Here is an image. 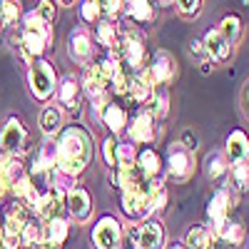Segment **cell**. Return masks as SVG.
<instances>
[{
	"label": "cell",
	"instance_id": "8",
	"mask_svg": "<svg viewBox=\"0 0 249 249\" xmlns=\"http://www.w3.org/2000/svg\"><path fill=\"white\" fill-rule=\"evenodd\" d=\"M237 192H234V187H230V184H224V187H219V190L214 192V197L210 199V204H207V217H210V222L212 224H217V222H222L224 217H230V212H232V207H237Z\"/></svg>",
	"mask_w": 249,
	"mask_h": 249
},
{
	"label": "cell",
	"instance_id": "21",
	"mask_svg": "<svg viewBox=\"0 0 249 249\" xmlns=\"http://www.w3.org/2000/svg\"><path fill=\"white\" fill-rule=\"evenodd\" d=\"M68 237V224L62 222L60 217L48 219V224L43 227V244L45 247H60Z\"/></svg>",
	"mask_w": 249,
	"mask_h": 249
},
{
	"label": "cell",
	"instance_id": "6",
	"mask_svg": "<svg viewBox=\"0 0 249 249\" xmlns=\"http://www.w3.org/2000/svg\"><path fill=\"white\" fill-rule=\"evenodd\" d=\"M30 90L37 100H48L55 90V72L50 62L45 60H33L30 62Z\"/></svg>",
	"mask_w": 249,
	"mask_h": 249
},
{
	"label": "cell",
	"instance_id": "40",
	"mask_svg": "<svg viewBox=\"0 0 249 249\" xmlns=\"http://www.w3.org/2000/svg\"><path fill=\"white\" fill-rule=\"evenodd\" d=\"M97 3H100L102 13H105L107 18H115V15L122 10V3H124V0H97Z\"/></svg>",
	"mask_w": 249,
	"mask_h": 249
},
{
	"label": "cell",
	"instance_id": "33",
	"mask_svg": "<svg viewBox=\"0 0 249 249\" xmlns=\"http://www.w3.org/2000/svg\"><path fill=\"white\" fill-rule=\"evenodd\" d=\"M167 110H170V97H167V92H164V90L155 92V95L150 97V110H147V112H150L155 120H160V117L167 115Z\"/></svg>",
	"mask_w": 249,
	"mask_h": 249
},
{
	"label": "cell",
	"instance_id": "25",
	"mask_svg": "<svg viewBox=\"0 0 249 249\" xmlns=\"http://www.w3.org/2000/svg\"><path fill=\"white\" fill-rule=\"evenodd\" d=\"M227 172H230V164H227L224 152H212L207 157V177L210 179H224Z\"/></svg>",
	"mask_w": 249,
	"mask_h": 249
},
{
	"label": "cell",
	"instance_id": "4",
	"mask_svg": "<svg viewBox=\"0 0 249 249\" xmlns=\"http://www.w3.org/2000/svg\"><path fill=\"white\" fill-rule=\"evenodd\" d=\"M115 57L122 62V68H130V70L140 72L147 65V50H144L142 37L135 33H127L120 40V45L115 48Z\"/></svg>",
	"mask_w": 249,
	"mask_h": 249
},
{
	"label": "cell",
	"instance_id": "28",
	"mask_svg": "<svg viewBox=\"0 0 249 249\" xmlns=\"http://www.w3.org/2000/svg\"><path fill=\"white\" fill-rule=\"evenodd\" d=\"M97 43L100 45H105L110 50H115L120 45V37H117V28L115 23H110V20H105V23H100L97 25Z\"/></svg>",
	"mask_w": 249,
	"mask_h": 249
},
{
	"label": "cell",
	"instance_id": "45",
	"mask_svg": "<svg viewBox=\"0 0 249 249\" xmlns=\"http://www.w3.org/2000/svg\"><path fill=\"white\" fill-rule=\"evenodd\" d=\"M172 249H187V247H184V244H175Z\"/></svg>",
	"mask_w": 249,
	"mask_h": 249
},
{
	"label": "cell",
	"instance_id": "1",
	"mask_svg": "<svg viewBox=\"0 0 249 249\" xmlns=\"http://www.w3.org/2000/svg\"><path fill=\"white\" fill-rule=\"evenodd\" d=\"M90 155H92V147H90L88 132L80 127H70L62 132L57 142V170L75 177L88 167Z\"/></svg>",
	"mask_w": 249,
	"mask_h": 249
},
{
	"label": "cell",
	"instance_id": "10",
	"mask_svg": "<svg viewBox=\"0 0 249 249\" xmlns=\"http://www.w3.org/2000/svg\"><path fill=\"white\" fill-rule=\"evenodd\" d=\"M120 239H122V232H120V224L112 219V217H102L92 232V242L97 249H120Z\"/></svg>",
	"mask_w": 249,
	"mask_h": 249
},
{
	"label": "cell",
	"instance_id": "22",
	"mask_svg": "<svg viewBox=\"0 0 249 249\" xmlns=\"http://www.w3.org/2000/svg\"><path fill=\"white\" fill-rule=\"evenodd\" d=\"M122 10L127 13V18L137 20V23H150V20H152V5H150V0H124Z\"/></svg>",
	"mask_w": 249,
	"mask_h": 249
},
{
	"label": "cell",
	"instance_id": "37",
	"mask_svg": "<svg viewBox=\"0 0 249 249\" xmlns=\"http://www.w3.org/2000/svg\"><path fill=\"white\" fill-rule=\"evenodd\" d=\"M102 155H105V162L110 167H117V142L112 137L105 140V144H102Z\"/></svg>",
	"mask_w": 249,
	"mask_h": 249
},
{
	"label": "cell",
	"instance_id": "27",
	"mask_svg": "<svg viewBox=\"0 0 249 249\" xmlns=\"http://www.w3.org/2000/svg\"><path fill=\"white\" fill-rule=\"evenodd\" d=\"M219 33L227 37V43H230V45L239 43V37H242V20L237 15H227L222 20V25H219Z\"/></svg>",
	"mask_w": 249,
	"mask_h": 249
},
{
	"label": "cell",
	"instance_id": "12",
	"mask_svg": "<svg viewBox=\"0 0 249 249\" xmlns=\"http://www.w3.org/2000/svg\"><path fill=\"white\" fill-rule=\"evenodd\" d=\"M164 247V230L157 219H147L137 227V249H162Z\"/></svg>",
	"mask_w": 249,
	"mask_h": 249
},
{
	"label": "cell",
	"instance_id": "11",
	"mask_svg": "<svg viewBox=\"0 0 249 249\" xmlns=\"http://www.w3.org/2000/svg\"><path fill=\"white\" fill-rule=\"evenodd\" d=\"M68 53L70 57L77 62V65H90V57H92V37L85 28H77L70 33L68 40Z\"/></svg>",
	"mask_w": 249,
	"mask_h": 249
},
{
	"label": "cell",
	"instance_id": "7",
	"mask_svg": "<svg viewBox=\"0 0 249 249\" xmlns=\"http://www.w3.org/2000/svg\"><path fill=\"white\" fill-rule=\"evenodd\" d=\"M28 224V207L25 204H13L8 214H5V230H3V244L8 249H18L20 244V234H23Z\"/></svg>",
	"mask_w": 249,
	"mask_h": 249
},
{
	"label": "cell",
	"instance_id": "31",
	"mask_svg": "<svg viewBox=\"0 0 249 249\" xmlns=\"http://www.w3.org/2000/svg\"><path fill=\"white\" fill-rule=\"evenodd\" d=\"M184 247L187 249H210V230H204V227L190 230L187 239H184Z\"/></svg>",
	"mask_w": 249,
	"mask_h": 249
},
{
	"label": "cell",
	"instance_id": "20",
	"mask_svg": "<svg viewBox=\"0 0 249 249\" xmlns=\"http://www.w3.org/2000/svg\"><path fill=\"white\" fill-rule=\"evenodd\" d=\"M137 167L142 170L144 179H152V177H162V160L155 150H142L137 152Z\"/></svg>",
	"mask_w": 249,
	"mask_h": 249
},
{
	"label": "cell",
	"instance_id": "14",
	"mask_svg": "<svg viewBox=\"0 0 249 249\" xmlns=\"http://www.w3.org/2000/svg\"><path fill=\"white\" fill-rule=\"evenodd\" d=\"M62 199H65V192H62V190H50L45 195H40V199L35 204L37 217L45 219V222L48 219H55L60 214V210H62Z\"/></svg>",
	"mask_w": 249,
	"mask_h": 249
},
{
	"label": "cell",
	"instance_id": "15",
	"mask_svg": "<svg viewBox=\"0 0 249 249\" xmlns=\"http://www.w3.org/2000/svg\"><path fill=\"white\" fill-rule=\"evenodd\" d=\"M130 140L132 142H140V144H147V142L155 140V117L147 110L140 112L132 120V124H130Z\"/></svg>",
	"mask_w": 249,
	"mask_h": 249
},
{
	"label": "cell",
	"instance_id": "17",
	"mask_svg": "<svg viewBox=\"0 0 249 249\" xmlns=\"http://www.w3.org/2000/svg\"><path fill=\"white\" fill-rule=\"evenodd\" d=\"M204 48H207V55H210L214 62H224L232 53V45L227 43V37L219 33V30H210L204 37Z\"/></svg>",
	"mask_w": 249,
	"mask_h": 249
},
{
	"label": "cell",
	"instance_id": "43",
	"mask_svg": "<svg viewBox=\"0 0 249 249\" xmlns=\"http://www.w3.org/2000/svg\"><path fill=\"white\" fill-rule=\"evenodd\" d=\"M242 110H244V115L249 117V80H247V85H244V90H242Z\"/></svg>",
	"mask_w": 249,
	"mask_h": 249
},
{
	"label": "cell",
	"instance_id": "38",
	"mask_svg": "<svg viewBox=\"0 0 249 249\" xmlns=\"http://www.w3.org/2000/svg\"><path fill=\"white\" fill-rule=\"evenodd\" d=\"M35 13L43 18L45 23H53V20H55V5L50 3V0H40L37 8H35Z\"/></svg>",
	"mask_w": 249,
	"mask_h": 249
},
{
	"label": "cell",
	"instance_id": "23",
	"mask_svg": "<svg viewBox=\"0 0 249 249\" xmlns=\"http://www.w3.org/2000/svg\"><path fill=\"white\" fill-rule=\"evenodd\" d=\"M124 97L132 100V102H147L152 97V85L137 72V75L130 77V88H127V95Z\"/></svg>",
	"mask_w": 249,
	"mask_h": 249
},
{
	"label": "cell",
	"instance_id": "19",
	"mask_svg": "<svg viewBox=\"0 0 249 249\" xmlns=\"http://www.w3.org/2000/svg\"><path fill=\"white\" fill-rule=\"evenodd\" d=\"M227 157H230L232 162L249 160V140L242 130H234L230 137H227Z\"/></svg>",
	"mask_w": 249,
	"mask_h": 249
},
{
	"label": "cell",
	"instance_id": "48",
	"mask_svg": "<svg viewBox=\"0 0 249 249\" xmlns=\"http://www.w3.org/2000/svg\"><path fill=\"white\" fill-rule=\"evenodd\" d=\"M247 249H249V244H247Z\"/></svg>",
	"mask_w": 249,
	"mask_h": 249
},
{
	"label": "cell",
	"instance_id": "2",
	"mask_svg": "<svg viewBox=\"0 0 249 249\" xmlns=\"http://www.w3.org/2000/svg\"><path fill=\"white\" fill-rule=\"evenodd\" d=\"M53 33L50 25L40 18L35 10L23 15V30H20V50H23L25 60H33L37 55H43L45 48L50 45Z\"/></svg>",
	"mask_w": 249,
	"mask_h": 249
},
{
	"label": "cell",
	"instance_id": "30",
	"mask_svg": "<svg viewBox=\"0 0 249 249\" xmlns=\"http://www.w3.org/2000/svg\"><path fill=\"white\" fill-rule=\"evenodd\" d=\"M232 184L237 187L239 192L249 190V160H242V162H232Z\"/></svg>",
	"mask_w": 249,
	"mask_h": 249
},
{
	"label": "cell",
	"instance_id": "9",
	"mask_svg": "<svg viewBox=\"0 0 249 249\" xmlns=\"http://www.w3.org/2000/svg\"><path fill=\"white\" fill-rule=\"evenodd\" d=\"M0 144H3V150L8 155H15V152H25L28 150V132L23 127V122L10 117L8 124L3 127V132H0Z\"/></svg>",
	"mask_w": 249,
	"mask_h": 249
},
{
	"label": "cell",
	"instance_id": "34",
	"mask_svg": "<svg viewBox=\"0 0 249 249\" xmlns=\"http://www.w3.org/2000/svg\"><path fill=\"white\" fill-rule=\"evenodd\" d=\"M20 15H23L20 0H0V20L3 23H15Z\"/></svg>",
	"mask_w": 249,
	"mask_h": 249
},
{
	"label": "cell",
	"instance_id": "24",
	"mask_svg": "<svg viewBox=\"0 0 249 249\" xmlns=\"http://www.w3.org/2000/svg\"><path fill=\"white\" fill-rule=\"evenodd\" d=\"M102 122H105L112 132H120L124 124H127V115H124V110H122L120 105H112V102H107V105L102 107Z\"/></svg>",
	"mask_w": 249,
	"mask_h": 249
},
{
	"label": "cell",
	"instance_id": "3",
	"mask_svg": "<svg viewBox=\"0 0 249 249\" xmlns=\"http://www.w3.org/2000/svg\"><path fill=\"white\" fill-rule=\"evenodd\" d=\"M140 75L147 80L152 88L155 85H170V82L175 80V75H177V62L167 50H157L152 55V60L140 70Z\"/></svg>",
	"mask_w": 249,
	"mask_h": 249
},
{
	"label": "cell",
	"instance_id": "41",
	"mask_svg": "<svg viewBox=\"0 0 249 249\" xmlns=\"http://www.w3.org/2000/svg\"><path fill=\"white\" fill-rule=\"evenodd\" d=\"M190 53H192V55H197V57H202V62H204V57H207V48H204L202 40H197V37L190 43Z\"/></svg>",
	"mask_w": 249,
	"mask_h": 249
},
{
	"label": "cell",
	"instance_id": "44",
	"mask_svg": "<svg viewBox=\"0 0 249 249\" xmlns=\"http://www.w3.org/2000/svg\"><path fill=\"white\" fill-rule=\"evenodd\" d=\"M157 3H160V5H170V3H172V0H157Z\"/></svg>",
	"mask_w": 249,
	"mask_h": 249
},
{
	"label": "cell",
	"instance_id": "46",
	"mask_svg": "<svg viewBox=\"0 0 249 249\" xmlns=\"http://www.w3.org/2000/svg\"><path fill=\"white\" fill-rule=\"evenodd\" d=\"M60 3H65V5H70V3H72V0H60Z\"/></svg>",
	"mask_w": 249,
	"mask_h": 249
},
{
	"label": "cell",
	"instance_id": "26",
	"mask_svg": "<svg viewBox=\"0 0 249 249\" xmlns=\"http://www.w3.org/2000/svg\"><path fill=\"white\" fill-rule=\"evenodd\" d=\"M60 124H62V112L55 107V105H48L43 110V115H40V127H43V132L50 137L60 130Z\"/></svg>",
	"mask_w": 249,
	"mask_h": 249
},
{
	"label": "cell",
	"instance_id": "5",
	"mask_svg": "<svg viewBox=\"0 0 249 249\" xmlns=\"http://www.w3.org/2000/svg\"><path fill=\"white\" fill-rule=\"evenodd\" d=\"M167 172L177 182H187L195 175V155H192V150H187L182 142L170 144V150H167Z\"/></svg>",
	"mask_w": 249,
	"mask_h": 249
},
{
	"label": "cell",
	"instance_id": "16",
	"mask_svg": "<svg viewBox=\"0 0 249 249\" xmlns=\"http://www.w3.org/2000/svg\"><path fill=\"white\" fill-rule=\"evenodd\" d=\"M68 210L75 219L85 222L92 212V204H90V195L85 190H80V187H72V190L68 192Z\"/></svg>",
	"mask_w": 249,
	"mask_h": 249
},
{
	"label": "cell",
	"instance_id": "36",
	"mask_svg": "<svg viewBox=\"0 0 249 249\" xmlns=\"http://www.w3.org/2000/svg\"><path fill=\"white\" fill-rule=\"evenodd\" d=\"M100 13H102V8H100L97 0H85V3H82V8H80V15H82V20H85V23H95V20L100 18Z\"/></svg>",
	"mask_w": 249,
	"mask_h": 249
},
{
	"label": "cell",
	"instance_id": "39",
	"mask_svg": "<svg viewBox=\"0 0 249 249\" xmlns=\"http://www.w3.org/2000/svg\"><path fill=\"white\" fill-rule=\"evenodd\" d=\"M175 3H177L182 15H197L202 8V0H175Z\"/></svg>",
	"mask_w": 249,
	"mask_h": 249
},
{
	"label": "cell",
	"instance_id": "13",
	"mask_svg": "<svg viewBox=\"0 0 249 249\" xmlns=\"http://www.w3.org/2000/svg\"><path fill=\"white\" fill-rule=\"evenodd\" d=\"M144 184V182H142ZM132 187V190H122V210L127 217H142L147 214V192H144V187Z\"/></svg>",
	"mask_w": 249,
	"mask_h": 249
},
{
	"label": "cell",
	"instance_id": "18",
	"mask_svg": "<svg viewBox=\"0 0 249 249\" xmlns=\"http://www.w3.org/2000/svg\"><path fill=\"white\" fill-rule=\"evenodd\" d=\"M212 232H214V237H219V239H224V242H230V244H242V239H244L242 224L234 222V219H230V217H224L222 222L212 224Z\"/></svg>",
	"mask_w": 249,
	"mask_h": 249
},
{
	"label": "cell",
	"instance_id": "29",
	"mask_svg": "<svg viewBox=\"0 0 249 249\" xmlns=\"http://www.w3.org/2000/svg\"><path fill=\"white\" fill-rule=\"evenodd\" d=\"M57 100L65 107H75L77 105V80L75 77H65V80H62V85L57 90Z\"/></svg>",
	"mask_w": 249,
	"mask_h": 249
},
{
	"label": "cell",
	"instance_id": "42",
	"mask_svg": "<svg viewBox=\"0 0 249 249\" xmlns=\"http://www.w3.org/2000/svg\"><path fill=\"white\" fill-rule=\"evenodd\" d=\"M182 144L187 150H197V135H192L190 130H187L184 135H182Z\"/></svg>",
	"mask_w": 249,
	"mask_h": 249
},
{
	"label": "cell",
	"instance_id": "47",
	"mask_svg": "<svg viewBox=\"0 0 249 249\" xmlns=\"http://www.w3.org/2000/svg\"><path fill=\"white\" fill-rule=\"evenodd\" d=\"M0 242H3V230H0Z\"/></svg>",
	"mask_w": 249,
	"mask_h": 249
},
{
	"label": "cell",
	"instance_id": "32",
	"mask_svg": "<svg viewBox=\"0 0 249 249\" xmlns=\"http://www.w3.org/2000/svg\"><path fill=\"white\" fill-rule=\"evenodd\" d=\"M20 242L28 244V247H37V244H43V224H37V222L28 219L23 234H20Z\"/></svg>",
	"mask_w": 249,
	"mask_h": 249
},
{
	"label": "cell",
	"instance_id": "35",
	"mask_svg": "<svg viewBox=\"0 0 249 249\" xmlns=\"http://www.w3.org/2000/svg\"><path fill=\"white\" fill-rule=\"evenodd\" d=\"M137 164L135 144H117V167H132Z\"/></svg>",
	"mask_w": 249,
	"mask_h": 249
}]
</instances>
